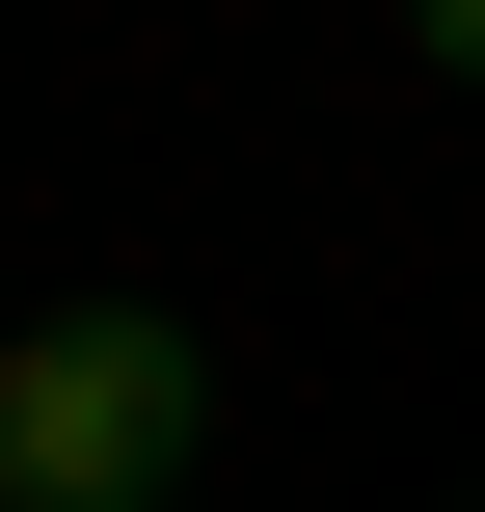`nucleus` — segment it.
<instances>
[{
	"mask_svg": "<svg viewBox=\"0 0 485 512\" xmlns=\"http://www.w3.org/2000/svg\"><path fill=\"white\" fill-rule=\"evenodd\" d=\"M189 459H216V351L162 297H81L0 351V512H162Z\"/></svg>",
	"mask_w": 485,
	"mask_h": 512,
	"instance_id": "nucleus-1",
	"label": "nucleus"
},
{
	"mask_svg": "<svg viewBox=\"0 0 485 512\" xmlns=\"http://www.w3.org/2000/svg\"><path fill=\"white\" fill-rule=\"evenodd\" d=\"M432 81H485V0H432Z\"/></svg>",
	"mask_w": 485,
	"mask_h": 512,
	"instance_id": "nucleus-2",
	"label": "nucleus"
}]
</instances>
